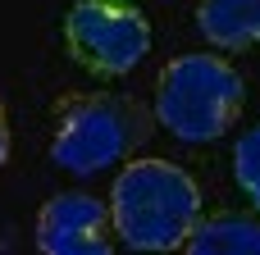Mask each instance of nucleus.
Listing matches in <instances>:
<instances>
[{
    "mask_svg": "<svg viewBox=\"0 0 260 255\" xmlns=\"http://www.w3.org/2000/svg\"><path fill=\"white\" fill-rule=\"evenodd\" d=\"M201 219V187L169 160H133L110 187V228L128 251H183Z\"/></svg>",
    "mask_w": 260,
    "mask_h": 255,
    "instance_id": "obj_1",
    "label": "nucleus"
},
{
    "mask_svg": "<svg viewBox=\"0 0 260 255\" xmlns=\"http://www.w3.org/2000/svg\"><path fill=\"white\" fill-rule=\"evenodd\" d=\"M151 132H155V114L133 96H114V91L64 96L55 110L50 164L91 178L110 164L133 160V151H142Z\"/></svg>",
    "mask_w": 260,
    "mask_h": 255,
    "instance_id": "obj_2",
    "label": "nucleus"
},
{
    "mask_svg": "<svg viewBox=\"0 0 260 255\" xmlns=\"http://www.w3.org/2000/svg\"><path fill=\"white\" fill-rule=\"evenodd\" d=\"M247 105L242 73L219 55H178L155 82V119L178 141H215Z\"/></svg>",
    "mask_w": 260,
    "mask_h": 255,
    "instance_id": "obj_3",
    "label": "nucleus"
},
{
    "mask_svg": "<svg viewBox=\"0 0 260 255\" xmlns=\"http://www.w3.org/2000/svg\"><path fill=\"white\" fill-rule=\"evenodd\" d=\"M64 46L87 73L123 78L146 59L151 23L128 0H78L64 18Z\"/></svg>",
    "mask_w": 260,
    "mask_h": 255,
    "instance_id": "obj_4",
    "label": "nucleus"
},
{
    "mask_svg": "<svg viewBox=\"0 0 260 255\" xmlns=\"http://www.w3.org/2000/svg\"><path fill=\"white\" fill-rule=\"evenodd\" d=\"M110 205L87 192H59L37 214V251L46 255H110Z\"/></svg>",
    "mask_w": 260,
    "mask_h": 255,
    "instance_id": "obj_5",
    "label": "nucleus"
},
{
    "mask_svg": "<svg viewBox=\"0 0 260 255\" xmlns=\"http://www.w3.org/2000/svg\"><path fill=\"white\" fill-rule=\"evenodd\" d=\"M197 27L219 50H260V0H201Z\"/></svg>",
    "mask_w": 260,
    "mask_h": 255,
    "instance_id": "obj_6",
    "label": "nucleus"
},
{
    "mask_svg": "<svg viewBox=\"0 0 260 255\" xmlns=\"http://www.w3.org/2000/svg\"><path fill=\"white\" fill-rule=\"evenodd\" d=\"M183 251H192V255H260V219L233 214V210L206 214L187 233Z\"/></svg>",
    "mask_w": 260,
    "mask_h": 255,
    "instance_id": "obj_7",
    "label": "nucleus"
},
{
    "mask_svg": "<svg viewBox=\"0 0 260 255\" xmlns=\"http://www.w3.org/2000/svg\"><path fill=\"white\" fill-rule=\"evenodd\" d=\"M233 178H238L242 196L256 205V214H260V123L247 128L242 141L233 146Z\"/></svg>",
    "mask_w": 260,
    "mask_h": 255,
    "instance_id": "obj_8",
    "label": "nucleus"
},
{
    "mask_svg": "<svg viewBox=\"0 0 260 255\" xmlns=\"http://www.w3.org/2000/svg\"><path fill=\"white\" fill-rule=\"evenodd\" d=\"M9 160V128H5V110H0V169Z\"/></svg>",
    "mask_w": 260,
    "mask_h": 255,
    "instance_id": "obj_9",
    "label": "nucleus"
}]
</instances>
